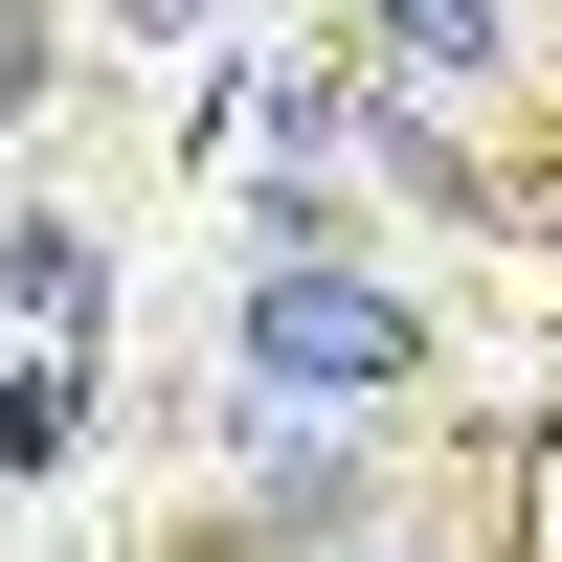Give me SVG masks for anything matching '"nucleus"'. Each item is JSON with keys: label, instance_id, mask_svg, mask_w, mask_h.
I'll use <instances>...</instances> for the list:
<instances>
[{"label": "nucleus", "instance_id": "f03ea898", "mask_svg": "<svg viewBox=\"0 0 562 562\" xmlns=\"http://www.w3.org/2000/svg\"><path fill=\"white\" fill-rule=\"evenodd\" d=\"M360 518H383V450H360V428L248 450V540H360Z\"/></svg>", "mask_w": 562, "mask_h": 562}, {"label": "nucleus", "instance_id": "423d86ee", "mask_svg": "<svg viewBox=\"0 0 562 562\" xmlns=\"http://www.w3.org/2000/svg\"><path fill=\"white\" fill-rule=\"evenodd\" d=\"M383 562H428V540H383Z\"/></svg>", "mask_w": 562, "mask_h": 562}, {"label": "nucleus", "instance_id": "20e7f679", "mask_svg": "<svg viewBox=\"0 0 562 562\" xmlns=\"http://www.w3.org/2000/svg\"><path fill=\"white\" fill-rule=\"evenodd\" d=\"M68 428H90V360L45 338V360H23V405H0V450H23V473H68Z\"/></svg>", "mask_w": 562, "mask_h": 562}, {"label": "nucleus", "instance_id": "39448f33", "mask_svg": "<svg viewBox=\"0 0 562 562\" xmlns=\"http://www.w3.org/2000/svg\"><path fill=\"white\" fill-rule=\"evenodd\" d=\"M0 293H23L45 338H68V315H90V248H68V225H0Z\"/></svg>", "mask_w": 562, "mask_h": 562}, {"label": "nucleus", "instance_id": "7ed1b4c3", "mask_svg": "<svg viewBox=\"0 0 562 562\" xmlns=\"http://www.w3.org/2000/svg\"><path fill=\"white\" fill-rule=\"evenodd\" d=\"M383 90H428V68H495V0H383V45H360Z\"/></svg>", "mask_w": 562, "mask_h": 562}, {"label": "nucleus", "instance_id": "f257e3e1", "mask_svg": "<svg viewBox=\"0 0 562 562\" xmlns=\"http://www.w3.org/2000/svg\"><path fill=\"white\" fill-rule=\"evenodd\" d=\"M405 383H428V315H405L383 270H338V248H248V293H225V450L383 428Z\"/></svg>", "mask_w": 562, "mask_h": 562}]
</instances>
